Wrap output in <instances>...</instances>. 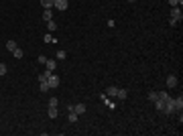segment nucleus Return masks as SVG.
<instances>
[{
    "label": "nucleus",
    "instance_id": "19",
    "mask_svg": "<svg viewBox=\"0 0 183 136\" xmlns=\"http://www.w3.org/2000/svg\"><path fill=\"white\" fill-rule=\"evenodd\" d=\"M6 49L10 51V53H12L14 49H16V43H14V41H6Z\"/></svg>",
    "mask_w": 183,
    "mask_h": 136
},
{
    "label": "nucleus",
    "instance_id": "15",
    "mask_svg": "<svg viewBox=\"0 0 183 136\" xmlns=\"http://www.w3.org/2000/svg\"><path fill=\"white\" fill-rule=\"evenodd\" d=\"M12 55H14V59H22V55H25V53H22V49L16 47V49L12 51Z\"/></svg>",
    "mask_w": 183,
    "mask_h": 136
},
{
    "label": "nucleus",
    "instance_id": "5",
    "mask_svg": "<svg viewBox=\"0 0 183 136\" xmlns=\"http://www.w3.org/2000/svg\"><path fill=\"white\" fill-rule=\"evenodd\" d=\"M73 112H75L77 116L86 114V106H83V104H75V106H73Z\"/></svg>",
    "mask_w": 183,
    "mask_h": 136
},
{
    "label": "nucleus",
    "instance_id": "7",
    "mask_svg": "<svg viewBox=\"0 0 183 136\" xmlns=\"http://www.w3.org/2000/svg\"><path fill=\"white\" fill-rule=\"evenodd\" d=\"M116 94H118V88H116V85H110V88L106 89V95H110V98H116Z\"/></svg>",
    "mask_w": 183,
    "mask_h": 136
},
{
    "label": "nucleus",
    "instance_id": "27",
    "mask_svg": "<svg viewBox=\"0 0 183 136\" xmlns=\"http://www.w3.org/2000/svg\"><path fill=\"white\" fill-rule=\"evenodd\" d=\"M130 2H136V0H130Z\"/></svg>",
    "mask_w": 183,
    "mask_h": 136
},
{
    "label": "nucleus",
    "instance_id": "22",
    "mask_svg": "<svg viewBox=\"0 0 183 136\" xmlns=\"http://www.w3.org/2000/svg\"><path fill=\"white\" fill-rule=\"evenodd\" d=\"M181 2H183V0H169L171 8H173V6H181Z\"/></svg>",
    "mask_w": 183,
    "mask_h": 136
},
{
    "label": "nucleus",
    "instance_id": "1",
    "mask_svg": "<svg viewBox=\"0 0 183 136\" xmlns=\"http://www.w3.org/2000/svg\"><path fill=\"white\" fill-rule=\"evenodd\" d=\"M163 112H165V114H177V108H175V98H167V100H165V106H163Z\"/></svg>",
    "mask_w": 183,
    "mask_h": 136
},
{
    "label": "nucleus",
    "instance_id": "17",
    "mask_svg": "<svg viewBox=\"0 0 183 136\" xmlns=\"http://www.w3.org/2000/svg\"><path fill=\"white\" fill-rule=\"evenodd\" d=\"M39 89H41V91H47V89H49V83H47V79H43V81L39 83Z\"/></svg>",
    "mask_w": 183,
    "mask_h": 136
},
{
    "label": "nucleus",
    "instance_id": "14",
    "mask_svg": "<svg viewBox=\"0 0 183 136\" xmlns=\"http://www.w3.org/2000/svg\"><path fill=\"white\" fill-rule=\"evenodd\" d=\"M43 21H45V22L53 21V12H51V10H45V12H43Z\"/></svg>",
    "mask_w": 183,
    "mask_h": 136
},
{
    "label": "nucleus",
    "instance_id": "2",
    "mask_svg": "<svg viewBox=\"0 0 183 136\" xmlns=\"http://www.w3.org/2000/svg\"><path fill=\"white\" fill-rule=\"evenodd\" d=\"M47 83H49V88H57V85H59V77H57L53 71H49L47 73Z\"/></svg>",
    "mask_w": 183,
    "mask_h": 136
},
{
    "label": "nucleus",
    "instance_id": "23",
    "mask_svg": "<svg viewBox=\"0 0 183 136\" xmlns=\"http://www.w3.org/2000/svg\"><path fill=\"white\" fill-rule=\"evenodd\" d=\"M57 104H59L57 98H49V106H55V108H57Z\"/></svg>",
    "mask_w": 183,
    "mask_h": 136
},
{
    "label": "nucleus",
    "instance_id": "11",
    "mask_svg": "<svg viewBox=\"0 0 183 136\" xmlns=\"http://www.w3.org/2000/svg\"><path fill=\"white\" fill-rule=\"evenodd\" d=\"M116 98H118V100H126V98H128V91L118 88V94H116Z\"/></svg>",
    "mask_w": 183,
    "mask_h": 136
},
{
    "label": "nucleus",
    "instance_id": "18",
    "mask_svg": "<svg viewBox=\"0 0 183 136\" xmlns=\"http://www.w3.org/2000/svg\"><path fill=\"white\" fill-rule=\"evenodd\" d=\"M47 28L49 31H57V22L55 21H47Z\"/></svg>",
    "mask_w": 183,
    "mask_h": 136
},
{
    "label": "nucleus",
    "instance_id": "21",
    "mask_svg": "<svg viewBox=\"0 0 183 136\" xmlns=\"http://www.w3.org/2000/svg\"><path fill=\"white\" fill-rule=\"evenodd\" d=\"M6 73H8V67L4 63H0V75H6Z\"/></svg>",
    "mask_w": 183,
    "mask_h": 136
},
{
    "label": "nucleus",
    "instance_id": "3",
    "mask_svg": "<svg viewBox=\"0 0 183 136\" xmlns=\"http://www.w3.org/2000/svg\"><path fill=\"white\" fill-rule=\"evenodd\" d=\"M181 18H183V12H181V8H179V6H173V8H171V21H181Z\"/></svg>",
    "mask_w": 183,
    "mask_h": 136
},
{
    "label": "nucleus",
    "instance_id": "24",
    "mask_svg": "<svg viewBox=\"0 0 183 136\" xmlns=\"http://www.w3.org/2000/svg\"><path fill=\"white\" fill-rule=\"evenodd\" d=\"M37 61H39V63H47V57H45V55H39V57H37Z\"/></svg>",
    "mask_w": 183,
    "mask_h": 136
},
{
    "label": "nucleus",
    "instance_id": "26",
    "mask_svg": "<svg viewBox=\"0 0 183 136\" xmlns=\"http://www.w3.org/2000/svg\"><path fill=\"white\" fill-rule=\"evenodd\" d=\"M45 41H47V43H53L55 39H53V37H51V35H45Z\"/></svg>",
    "mask_w": 183,
    "mask_h": 136
},
{
    "label": "nucleus",
    "instance_id": "20",
    "mask_svg": "<svg viewBox=\"0 0 183 136\" xmlns=\"http://www.w3.org/2000/svg\"><path fill=\"white\" fill-rule=\"evenodd\" d=\"M77 118H80V116L75 114V112H69V122L73 124V122H77Z\"/></svg>",
    "mask_w": 183,
    "mask_h": 136
},
{
    "label": "nucleus",
    "instance_id": "9",
    "mask_svg": "<svg viewBox=\"0 0 183 136\" xmlns=\"http://www.w3.org/2000/svg\"><path fill=\"white\" fill-rule=\"evenodd\" d=\"M175 108H177V112L181 114V110H183V98L179 95V98H175Z\"/></svg>",
    "mask_w": 183,
    "mask_h": 136
},
{
    "label": "nucleus",
    "instance_id": "4",
    "mask_svg": "<svg viewBox=\"0 0 183 136\" xmlns=\"http://www.w3.org/2000/svg\"><path fill=\"white\" fill-rule=\"evenodd\" d=\"M53 4H55V8H57V10H65V8L69 6L67 0H53Z\"/></svg>",
    "mask_w": 183,
    "mask_h": 136
},
{
    "label": "nucleus",
    "instance_id": "12",
    "mask_svg": "<svg viewBox=\"0 0 183 136\" xmlns=\"http://www.w3.org/2000/svg\"><path fill=\"white\" fill-rule=\"evenodd\" d=\"M45 65H47V71H53V69L57 67V61H55V59H47Z\"/></svg>",
    "mask_w": 183,
    "mask_h": 136
},
{
    "label": "nucleus",
    "instance_id": "6",
    "mask_svg": "<svg viewBox=\"0 0 183 136\" xmlns=\"http://www.w3.org/2000/svg\"><path fill=\"white\" fill-rule=\"evenodd\" d=\"M41 6L45 10H51V8H55V4H53V0H41Z\"/></svg>",
    "mask_w": 183,
    "mask_h": 136
},
{
    "label": "nucleus",
    "instance_id": "25",
    "mask_svg": "<svg viewBox=\"0 0 183 136\" xmlns=\"http://www.w3.org/2000/svg\"><path fill=\"white\" fill-rule=\"evenodd\" d=\"M57 59H65V51H57Z\"/></svg>",
    "mask_w": 183,
    "mask_h": 136
},
{
    "label": "nucleus",
    "instance_id": "10",
    "mask_svg": "<svg viewBox=\"0 0 183 136\" xmlns=\"http://www.w3.org/2000/svg\"><path fill=\"white\" fill-rule=\"evenodd\" d=\"M153 104H155V108L159 110V112H163V106H165V100H161V98H157V100H155Z\"/></svg>",
    "mask_w": 183,
    "mask_h": 136
},
{
    "label": "nucleus",
    "instance_id": "8",
    "mask_svg": "<svg viewBox=\"0 0 183 136\" xmlns=\"http://www.w3.org/2000/svg\"><path fill=\"white\" fill-rule=\"evenodd\" d=\"M167 85H169V88H177V77L175 75H169V77H167Z\"/></svg>",
    "mask_w": 183,
    "mask_h": 136
},
{
    "label": "nucleus",
    "instance_id": "13",
    "mask_svg": "<svg viewBox=\"0 0 183 136\" xmlns=\"http://www.w3.org/2000/svg\"><path fill=\"white\" fill-rule=\"evenodd\" d=\"M57 114H59V112H57V108H55V106H49V118L53 120V118H57Z\"/></svg>",
    "mask_w": 183,
    "mask_h": 136
},
{
    "label": "nucleus",
    "instance_id": "16",
    "mask_svg": "<svg viewBox=\"0 0 183 136\" xmlns=\"http://www.w3.org/2000/svg\"><path fill=\"white\" fill-rule=\"evenodd\" d=\"M157 98H159V91H149V95H147V100H149V102H155Z\"/></svg>",
    "mask_w": 183,
    "mask_h": 136
}]
</instances>
